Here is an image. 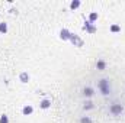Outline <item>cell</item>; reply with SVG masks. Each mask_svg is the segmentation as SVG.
<instances>
[{"mask_svg": "<svg viewBox=\"0 0 125 123\" xmlns=\"http://www.w3.org/2000/svg\"><path fill=\"white\" fill-rule=\"evenodd\" d=\"M70 42L74 45V46H83L84 45V42H83V39L79 36V35H74V33H71V36H70Z\"/></svg>", "mask_w": 125, "mask_h": 123, "instance_id": "1", "label": "cell"}, {"mask_svg": "<svg viewBox=\"0 0 125 123\" xmlns=\"http://www.w3.org/2000/svg\"><path fill=\"white\" fill-rule=\"evenodd\" d=\"M83 31H86L87 33L93 35V33H96V31H97V28L94 26V23H92V22H86V23L83 25Z\"/></svg>", "mask_w": 125, "mask_h": 123, "instance_id": "2", "label": "cell"}, {"mask_svg": "<svg viewBox=\"0 0 125 123\" xmlns=\"http://www.w3.org/2000/svg\"><path fill=\"white\" fill-rule=\"evenodd\" d=\"M70 36H71V32L68 29H61L60 31V38L62 41H70Z\"/></svg>", "mask_w": 125, "mask_h": 123, "instance_id": "3", "label": "cell"}, {"mask_svg": "<svg viewBox=\"0 0 125 123\" xmlns=\"http://www.w3.org/2000/svg\"><path fill=\"white\" fill-rule=\"evenodd\" d=\"M32 113H33V107H32L31 104H26V106L22 109V114H23V116H29Z\"/></svg>", "mask_w": 125, "mask_h": 123, "instance_id": "4", "label": "cell"}, {"mask_svg": "<svg viewBox=\"0 0 125 123\" xmlns=\"http://www.w3.org/2000/svg\"><path fill=\"white\" fill-rule=\"evenodd\" d=\"M39 107H41V109H44V110L50 109V107H51V100H48V98H44V100L39 103Z\"/></svg>", "mask_w": 125, "mask_h": 123, "instance_id": "5", "label": "cell"}, {"mask_svg": "<svg viewBox=\"0 0 125 123\" xmlns=\"http://www.w3.org/2000/svg\"><path fill=\"white\" fill-rule=\"evenodd\" d=\"M19 81H21V83H23V84H26V83L29 81V74H28V72H25V71H23V72H21V75H19Z\"/></svg>", "mask_w": 125, "mask_h": 123, "instance_id": "6", "label": "cell"}, {"mask_svg": "<svg viewBox=\"0 0 125 123\" xmlns=\"http://www.w3.org/2000/svg\"><path fill=\"white\" fill-rule=\"evenodd\" d=\"M80 4H82L80 0H73V1L70 3V9H71V10H76L77 7H80Z\"/></svg>", "mask_w": 125, "mask_h": 123, "instance_id": "7", "label": "cell"}, {"mask_svg": "<svg viewBox=\"0 0 125 123\" xmlns=\"http://www.w3.org/2000/svg\"><path fill=\"white\" fill-rule=\"evenodd\" d=\"M97 16H99V15H97V12H92V13L89 15V22H92V23L96 22V20H97Z\"/></svg>", "mask_w": 125, "mask_h": 123, "instance_id": "8", "label": "cell"}, {"mask_svg": "<svg viewBox=\"0 0 125 123\" xmlns=\"http://www.w3.org/2000/svg\"><path fill=\"white\" fill-rule=\"evenodd\" d=\"M7 32V23L0 22V33H6Z\"/></svg>", "mask_w": 125, "mask_h": 123, "instance_id": "9", "label": "cell"}, {"mask_svg": "<svg viewBox=\"0 0 125 123\" xmlns=\"http://www.w3.org/2000/svg\"><path fill=\"white\" fill-rule=\"evenodd\" d=\"M111 32H112V33L121 32V26H119V25H112V26H111Z\"/></svg>", "mask_w": 125, "mask_h": 123, "instance_id": "10", "label": "cell"}, {"mask_svg": "<svg viewBox=\"0 0 125 123\" xmlns=\"http://www.w3.org/2000/svg\"><path fill=\"white\" fill-rule=\"evenodd\" d=\"M0 123H9V117H7L6 114H1V117H0Z\"/></svg>", "mask_w": 125, "mask_h": 123, "instance_id": "11", "label": "cell"}, {"mask_svg": "<svg viewBox=\"0 0 125 123\" xmlns=\"http://www.w3.org/2000/svg\"><path fill=\"white\" fill-rule=\"evenodd\" d=\"M103 67H105V62H103V61L97 62V68H100V70H102V68H103Z\"/></svg>", "mask_w": 125, "mask_h": 123, "instance_id": "12", "label": "cell"}, {"mask_svg": "<svg viewBox=\"0 0 125 123\" xmlns=\"http://www.w3.org/2000/svg\"><path fill=\"white\" fill-rule=\"evenodd\" d=\"M0 18H1V16H0Z\"/></svg>", "mask_w": 125, "mask_h": 123, "instance_id": "13", "label": "cell"}]
</instances>
